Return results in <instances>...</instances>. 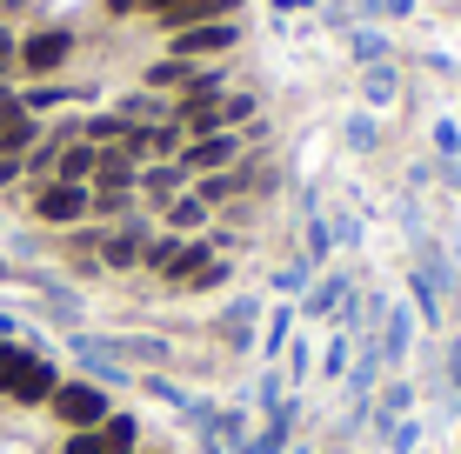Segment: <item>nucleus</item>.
Wrapping results in <instances>:
<instances>
[{
    "mask_svg": "<svg viewBox=\"0 0 461 454\" xmlns=\"http://www.w3.org/2000/svg\"><path fill=\"white\" fill-rule=\"evenodd\" d=\"M248 161V128H228V134H194L181 147V167L187 174H221V167H241Z\"/></svg>",
    "mask_w": 461,
    "mask_h": 454,
    "instance_id": "f257e3e1",
    "label": "nucleus"
},
{
    "mask_svg": "<svg viewBox=\"0 0 461 454\" xmlns=\"http://www.w3.org/2000/svg\"><path fill=\"white\" fill-rule=\"evenodd\" d=\"M47 408L68 421V434H87V428H101V421L114 414V401H107V387H94V381H60Z\"/></svg>",
    "mask_w": 461,
    "mask_h": 454,
    "instance_id": "f03ea898",
    "label": "nucleus"
},
{
    "mask_svg": "<svg viewBox=\"0 0 461 454\" xmlns=\"http://www.w3.org/2000/svg\"><path fill=\"white\" fill-rule=\"evenodd\" d=\"M94 214V187H74V181H41L34 187V221L47 227H81Z\"/></svg>",
    "mask_w": 461,
    "mask_h": 454,
    "instance_id": "7ed1b4c3",
    "label": "nucleus"
},
{
    "mask_svg": "<svg viewBox=\"0 0 461 454\" xmlns=\"http://www.w3.org/2000/svg\"><path fill=\"white\" fill-rule=\"evenodd\" d=\"M261 315H267V301H254V294H234L228 307L208 321V334L221 341L228 354H254V334H261Z\"/></svg>",
    "mask_w": 461,
    "mask_h": 454,
    "instance_id": "20e7f679",
    "label": "nucleus"
},
{
    "mask_svg": "<svg viewBox=\"0 0 461 454\" xmlns=\"http://www.w3.org/2000/svg\"><path fill=\"white\" fill-rule=\"evenodd\" d=\"M415 307L408 301H388V315H381V334H375V348H381V368L388 374H402L408 368V354H415Z\"/></svg>",
    "mask_w": 461,
    "mask_h": 454,
    "instance_id": "39448f33",
    "label": "nucleus"
},
{
    "mask_svg": "<svg viewBox=\"0 0 461 454\" xmlns=\"http://www.w3.org/2000/svg\"><path fill=\"white\" fill-rule=\"evenodd\" d=\"M415 401H421V387L408 381V374L381 381V387H375V401H368V434H375V441H388V428H394V421H408V414H415Z\"/></svg>",
    "mask_w": 461,
    "mask_h": 454,
    "instance_id": "423d86ee",
    "label": "nucleus"
},
{
    "mask_svg": "<svg viewBox=\"0 0 461 454\" xmlns=\"http://www.w3.org/2000/svg\"><path fill=\"white\" fill-rule=\"evenodd\" d=\"M87 341L101 354H114L121 368H140V374H154L161 361H174V348H167L161 334H87Z\"/></svg>",
    "mask_w": 461,
    "mask_h": 454,
    "instance_id": "0eeeda50",
    "label": "nucleus"
},
{
    "mask_svg": "<svg viewBox=\"0 0 461 454\" xmlns=\"http://www.w3.org/2000/svg\"><path fill=\"white\" fill-rule=\"evenodd\" d=\"M234 47H241V21H208V27H181V34H167V54H181V60L234 54Z\"/></svg>",
    "mask_w": 461,
    "mask_h": 454,
    "instance_id": "6e6552de",
    "label": "nucleus"
},
{
    "mask_svg": "<svg viewBox=\"0 0 461 454\" xmlns=\"http://www.w3.org/2000/svg\"><path fill=\"white\" fill-rule=\"evenodd\" d=\"M241 0H167L161 13H148L161 34H181V27H208V21H234Z\"/></svg>",
    "mask_w": 461,
    "mask_h": 454,
    "instance_id": "1a4fd4ad",
    "label": "nucleus"
},
{
    "mask_svg": "<svg viewBox=\"0 0 461 454\" xmlns=\"http://www.w3.org/2000/svg\"><path fill=\"white\" fill-rule=\"evenodd\" d=\"M54 387H60V374H54V361L47 354H27L21 361V374H14L0 395L14 401V408H41V401H54Z\"/></svg>",
    "mask_w": 461,
    "mask_h": 454,
    "instance_id": "9d476101",
    "label": "nucleus"
},
{
    "mask_svg": "<svg viewBox=\"0 0 461 454\" xmlns=\"http://www.w3.org/2000/svg\"><path fill=\"white\" fill-rule=\"evenodd\" d=\"M148 241H154V234H148V214H134V221H127V227H114V234H101V268H140V261H148Z\"/></svg>",
    "mask_w": 461,
    "mask_h": 454,
    "instance_id": "9b49d317",
    "label": "nucleus"
},
{
    "mask_svg": "<svg viewBox=\"0 0 461 454\" xmlns=\"http://www.w3.org/2000/svg\"><path fill=\"white\" fill-rule=\"evenodd\" d=\"M68 54H74V34H68V27H41V34L21 40V67H27V74H60V67H68Z\"/></svg>",
    "mask_w": 461,
    "mask_h": 454,
    "instance_id": "f8f14e48",
    "label": "nucleus"
},
{
    "mask_svg": "<svg viewBox=\"0 0 461 454\" xmlns=\"http://www.w3.org/2000/svg\"><path fill=\"white\" fill-rule=\"evenodd\" d=\"M348 294H355V274L348 268H321L308 280V301H301V315L308 321H335V307L348 301Z\"/></svg>",
    "mask_w": 461,
    "mask_h": 454,
    "instance_id": "ddd939ff",
    "label": "nucleus"
},
{
    "mask_svg": "<svg viewBox=\"0 0 461 454\" xmlns=\"http://www.w3.org/2000/svg\"><path fill=\"white\" fill-rule=\"evenodd\" d=\"M288 341H294V301H275V307L261 315V334H254V361L275 368L281 354H288Z\"/></svg>",
    "mask_w": 461,
    "mask_h": 454,
    "instance_id": "4468645a",
    "label": "nucleus"
},
{
    "mask_svg": "<svg viewBox=\"0 0 461 454\" xmlns=\"http://www.w3.org/2000/svg\"><path fill=\"white\" fill-rule=\"evenodd\" d=\"M134 194L148 200V208H167L174 194H187V167L181 161H148V167H140V181H134Z\"/></svg>",
    "mask_w": 461,
    "mask_h": 454,
    "instance_id": "2eb2a0df",
    "label": "nucleus"
},
{
    "mask_svg": "<svg viewBox=\"0 0 461 454\" xmlns=\"http://www.w3.org/2000/svg\"><path fill=\"white\" fill-rule=\"evenodd\" d=\"M208 261H214V241H208V234H187V241L174 247V261L161 268V280H167V288H194V274L208 268Z\"/></svg>",
    "mask_w": 461,
    "mask_h": 454,
    "instance_id": "dca6fc26",
    "label": "nucleus"
},
{
    "mask_svg": "<svg viewBox=\"0 0 461 454\" xmlns=\"http://www.w3.org/2000/svg\"><path fill=\"white\" fill-rule=\"evenodd\" d=\"M161 214H167V227H174V234H208V221H214V208L194 194V187H187V194H174Z\"/></svg>",
    "mask_w": 461,
    "mask_h": 454,
    "instance_id": "f3484780",
    "label": "nucleus"
},
{
    "mask_svg": "<svg viewBox=\"0 0 461 454\" xmlns=\"http://www.w3.org/2000/svg\"><path fill=\"white\" fill-rule=\"evenodd\" d=\"M194 194L208 200V208H234V200L248 194V167H221V174H201Z\"/></svg>",
    "mask_w": 461,
    "mask_h": 454,
    "instance_id": "a211bd4d",
    "label": "nucleus"
},
{
    "mask_svg": "<svg viewBox=\"0 0 461 454\" xmlns=\"http://www.w3.org/2000/svg\"><path fill=\"white\" fill-rule=\"evenodd\" d=\"M301 261H308V274H321L328 261H335V227H328V214H308V234H301Z\"/></svg>",
    "mask_w": 461,
    "mask_h": 454,
    "instance_id": "6ab92c4d",
    "label": "nucleus"
},
{
    "mask_svg": "<svg viewBox=\"0 0 461 454\" xmlns=\"http://www.w3.org/2000/svg\"><path fill=\"white\" fill-rule=\"evenodd\" d=\"M34 147H41V120L27 114V107L14 120H0V154H7V161H21V154H34Z\"/></svg>",
    "mask_w": 461,
    "mask_h": 454,
    "instance_id": "aec40b11",
    "label": "nucleus"
},
{
    "mask_svg": "<svg viewBox=\"0 0 461 454\" xmlns=\"http://www.w3.org/2000/svg\"><path fill=\"white\" fill-rule=\"evenodd\" d=\"M361 101H368V107H394V101H402V74H394L388 60L361 67Z\"/></svg>",
    "mask_w": 461,
    "mask_h": 454,
    "instance_id": "412c9836",
    "label": "nucleus"
},
{
    "mask_svg": "<svg viewBox=\"0 0 461 454\" xmlns=\"http://www.w3.org/2000/svg\"><path fill=\"white\" fill-rule=\"evenodd\" d=\"M348 368H355V334H328V348L314 354V374H321V381H348Z\"/></svg>",
    "mask_w": 461,
    "mask_h": 454,
    "instance_id": "4be33fe9",
    "label": "nucleus"
},
{
    "mask_svg": "<svg viewBox=\"0 0 461 454\" xmlns=\"http://www.w3.org/2000/svg\"><path fill=\"white\" fill-rule=\"evenodd\" d=\"M201 81V60H181V54H167V60H154L148 67V93H161V87H194Z\"/></svg>",
    "mask_w": 461,
    "mask_h": 454,
    "instance_id": "5701e85b",
    "label": "nucleus"
},
{
    "mask_svg": "<svg viewBox=\"0 0 461 454\" xmlns=\"http://www.w3.org/2000/svg\"><path fill=\"white\" fill-rule=\"evenodd\" d=\"M54 181H74V187H87L94 181V147L81 134L68 140V147H60V161H54Z\"/></svg>",
    "mask_w": 461,
    "mask_h": 454,
    "instance_id": "b1692460",
    "label": "nucleus"
},
{
    "mask_svg": "<svg viewBox=\"0 0 461 454\" xmlns=\"http://www.w3.org/2000/svg\"><path fill=\"white\" fill-rule=\"evenodd\" d=\"M288 395H294V387H288V374L261 368V374H254V401H248V408H254V414L267 421V414H275V408H281V401H288Z\"/></svg>",
    "mask_w": 461,
    "mask_h": 454,
    "instance_id": "393cba45",
    "label": "nucleus"
},
{
    "mask_svg": "<svg viewBox=\"0 0 461 454\" xmlns=\"http://www.w3.org/2000/svg\"><path fill=\"white\" fill-rule=\"evenodd\" d=\"M101 441H107V454H134L140 421H134V414H107V421H101Z\"/></svg>",
    "mask_w": 461,
    "mask_h": 454,
    "instance_id": "a878e982",
    "label": "nucleus"
},
{
    "mask_svg": "<svg viewBox=\"0 0 461 454\" xmlns=\"http://www.w3.org/2000/svg\"><path fill=\"white\" fill-rule=\"evenodd\" d=\"M214 434H221V441H228V448H241L248 434H254V428H248V408H241V401H228V408L214 414Z\"/></svg>",
    "mask_w": 461,
    "mask_h": 454,
    "instance_id": "bb28decb",
    "label": "nucleus"
},
{
    "mask_svg": "<svg viewBox=\"0 0 461 454\" xmlns=\"http://www.w3.org/2000/svg\"><path fill=\"white\" fill-rule=\"evenodd\" d=\"M214 414H221V401H201V395L181 401V428L187 434H214Z\"/></svg>",
    "mask_w": 461,
    "mask_h": 454,
    "instance_id": "cd10ccee",
    "label": "nucleus"
},
{
    "mask_svg": "<svg viewBox=\"0 0 461 454\" xmlns=\"http://www.w3.org/2000/svg\"><path fill=\"white\" fill-rule=\"evenodd\" d=\"M134 187H94V214H101V221H114V214H134Z\"/></svg>",
    "mask_w": 461,
    "mask_h": 454,
    "instance_id": "c85d7f7f",
    "label": "nucleus"
},
{
    "mask_svg": "<svg viewBox=\"0 0 461 454\" xmlns=\"http://www.w3.org/2000/svg\"><path fill=\"white\" fill-rule=\"evenodd\" d=\"M254 114H261V93H221V120L228 128H248Z\"/></svg>",
    "mask_w": 461,
    "mask_h": 454,
    "instance_id": "c756f323",
    "label": "nucleus"
},
{
    "mask_svg": "<svg viewBox=\"0 0 461 454\" xmlns=\"http://www.w3.org/2000/svg\"><path fill=\"white\" fill-rule=\"evenodd\" d=\"M348 54H355L361 67H375V60H388V40H381L375 27H355V40H348Z\"/></svg>",
    "mask_w": 461,
    "mask_h": 454,
    "instance_id": "7c9ffc66",
    "label": "nucleus"
},
{
    "mask_svg": "<svg viewBox=\"0 0 461 454\" xmlns=\"http://www.w3.org/2000/svg\"><path fill=\"white\" fill-rule=\"evenodd\" d=\"M140 395H154V401H167L174 414H181V401H187V387L181 381H167V374H140Z\"/></svg>",
    "mask_w": 461,
    "mask_h": 454,
    "instance_id": "2f4dec72",
    "label": "nucleus"
},
{
    "mask_svg": "<svg viewBox=\"0 0 461 454\" xmlns=\"http://www.w3.org/2000/svg\"><path fill=\"white\" fill-rule=\"evenodd\" d=\"M181 241H187V234H154V241H148V261H140V268H148L154 280H161V268L174 261V247H181Z\"/></svg>",
    "mask_w": 461,
    "mask_h": 454,
    "instance_id": "473e14b6",
    "label": "nucleus"
},
{
    "mask_svg": "<svg viewBox=\"0 0 461 454\" xmlns=\"http://www.w3.org/2000/svg\"><path fill=\"white\" fill-rule=\"evenodd\" d=\"M388 454H421V421H415V414L388 428Z\"/></svg>",
    "mask_w": 461,
    "mask_h": 454,
    "instance_id": "72a5a7b5",
    "label": "nucleus"
},
{
    "mask_svg": "<svg viewBox=\"0 0 461 454\" xmlns=\"http://www.w3.org/2000/svg\"><path fill=\"white\" fill-rule=\"evenodd\" d=\"M308 280H314V274H308V261H301V254L288 261V268H275V288H281V294H308Z\"/></svg>",
    "mask_w": 461,
    "mask_h": 454,
    "instance_id": "f704fd0d",
    "label": "nucleus"
},
{
    "mask_svg": "<svg viewBox=\"0 0 461 454\" xmlns=\"http://www.w3.org/2000/svg\"><path fill=\"white\" fill-rule=\"evenodd\" d=\"M348 147H355V154H368V147H381V128H375L368 114H355V120H348Z\"/></svg>",
    "mask_w": 461,
    "mask_h": 454,
    "instance_id": "c9c22d12",
    "label": "nucleus"
},
{
    "mask_svg": "<svg viewBox=\"0 0 461 454\" xmlns=\"http://www.w3.org/2000/svg\"><path fill=\"white\" fill-rule=\"evenodd\" d=\"M435 161H461V128L455 120H435Z\"/></svg>",
    "mask_w": 461,
    "mask_h": 454,
    "instance_id": "e433bc0d",
    "label": "nucleus"
},
{
    "mask_svg": "<svg viewBox=\"0 0 461 454\" xmlns=\"http://www.w3.org/2000/svg\"><path fill=\"white\" fill-rule=\"evenodd\" d=\"M328 227H335V254L341 247H361V221L355 214H328Z\"/></svg>",
    "mask_w": 461,
    "mask_h": 454,
    "instance_id": "4c0bfd02",
    "label": "nucleus"
},
{
    "mask_svg": "<svg viewBox=\"0 0 461 454\" xmlns=\"http://www.w3.org/2000/svg\"><path fill=\"white\" fill-rule=\"evenodd\" d=\"M228 274H234V268H228V261H221V254H214V261H208V268H201V274H194V294H214V288H228Z\"/></svg>",
    "mask_w": 461,
    "mask_h": 454,
    "instance_id": "58836bf2",
    "label": "nucleus"
},
{
    "mask_svg": "<svg viewBox=\"0 0 461 454\" xmlns=\"http://www.w3.org/2000/svg\"><path fill=\"white\" fill-rule=\"evenodd\" d=\"M27 354H34V348H21V341H0V387H7L14 374H21V361H27Z\"/></svg>",
    "mask_w": 461,
    "mask_h": 454,
    "instance_id": "ea45409f",
    "label": "nucleus"
},
{
    "mask_svg": "<svg viewBox=\"0 0 461 454\" xmlns=\"http://www.w3.org/2000/svg\"><path fill=\"white\" fill-rule=\"evenodd\" d=\"M60 454H107V441H101V428H87V434H68Z\"/></svg>",
    "mask_w": 461,
    "mask_h": 454,
    "instance_id": "a19ab883",
    "label": "nucleus"
},
{
    "mask_svg": "<svg viewBox=\"0 0 461 454\" xmlns=\"http://www.w3.org/2000/svg\"><path fill=\"white\" fill-rule=\"evenodd\" d=\"M167 0H107V13H161Z\"/></svg>",
    "mask_w": 461,
    "mask_h": 454,
    "instance_id": "79ce46f5",
    "label": "nucleus"
},
{
    "mask_svg": "<svg viewBox=\"0 0 461 454\" xmlns=\"http://www.w3.org/2000/svg\"><path fill=\"white\" fill-rule=\"evenodd\" d=\"M435 181H448V194H461V161H435Z\"/></svg>",
    "mask_w": 461,
    "mask_h": 454,
    "instance_id": "37998d69",
    "label": "nucleus"
},
{
    "mask_svg": "<svg viewBox=\"0 0 461 454\" xmlns=\"http://www.w3.org/2000/svg\"><path fill=\"white\" fill-rule=\"evenodd\" d=\"M194 454H228V441L221 434H194Z\"/></svg>",
    "mask_w": 461,
    "mask_h": 454,
    "instance_id": "c03bdc74",
    "label": "nucleus"
},
{
    "mask_svg": "<svg viewBox=\"0 0 461 454\" xmlns=\"http://www.w3.org/2000/svg\"><path fill=\"white\" fill-rule=\"evenodd\" d=\"M14 60H21V47H14V34L0 27V67H14Z\"/></svg>",
    "mask_w": 461,
    "mask_h": 454,
    "instance_id": "a18cd8bd",
    "label": "nucleus"
},
{
    "mask_svg": "<svg viewBox=\"0 0 461 454\" xmlns=\"http://www.w3.org/2000/svg\"><path fill=\"white\" fill-rule=\"evenodd\" d=\"M14 174H21V161H7V154H0V187H7Z\"/></svg>",
    "mask_w": 461,
    "mask_h": 454,
    "instance_id": "49530a36",
    "label": "nucleus"
},
{
    "mask_svg": "<svg viewBox=\"0 0 461 454\" xmlns=\"http://www.w3.org/2000/svg\"><path fill=\"white\" fill-rule=\"evenodd\" d=\"M408 7H415V0H381V13H408Z\"/></svg>",
    "mask_w": 461,
    "mask_h": 454,
    "instance_id": "de8ad7c7",
    "label": "nucleus"
},
{
    "mask_svg": "<svg viewBox=\"0 0 461 454\" xmlns=\"http://www.w3.org/2000/svg\"><path fill=\"white\" fill-rule=\"evenodd\" d=\"M355 7H361V13H381V0H355Z\"/></svg>",
    "mask_w": 461,
    "mask_h": 454,
    "instance_id": "09e8293b",
    "label": "nucleus"
},
{
    "mask_svg": "<svg viewBox=\"0 0 461 454\" xmlns=\"http://www.w3.org/2000/svg\"><path fill=\"white\" fill-rule=\"evenodd\" d=\"M321 454H355V448H341V441H328V448H321Z\"/></svg>",
    "mask_w": 461,
    "mask_h": 454,
    "instance_id": "8fccbe9b",
    "label": "nucleus"
},
{
    "mask_svg": "<svg viewBox=\"0 0 461 454\" xmlns=\"http://www.w3.org/2000/svg\"><path fill=\"white\" fill-rule=\"evenodd\" d=\"M275 7H314V0H275Z\"/></svg>",
    "mask_w": 461,
    "mask_h": 454,
    "instance_id": "3c124183",
    "label": "nucleus"
},
{
    "mask_svg": "<svg viewBox=\"0 0 461 454\" xmlns=\"http://www.w3.org/2000/svg\"><path fill=\"white\" fill-rule=\"evenodd\" d=\"M455 454H461V421H455Z\"/></svg>",
    "mask_w": 461,
    "mask_h": 454,
    "instance_id": "603ef678",
    "label": "nucleus"
},
{
    "mask_svg": "<svg viewBox=\"0 0 461 454\" xmlns=\"http://www.w3.org/2000/svg\"><path fill=\"white\" fill-rule=\"evenodd\" d=\"M0 280H7V261H0Z\"/></svg>",
    "mask_w": 461,
    "mask_h": 454,
    "instance_id": "864d4df0",
    "label": "nucleus"
}]
</instances>
